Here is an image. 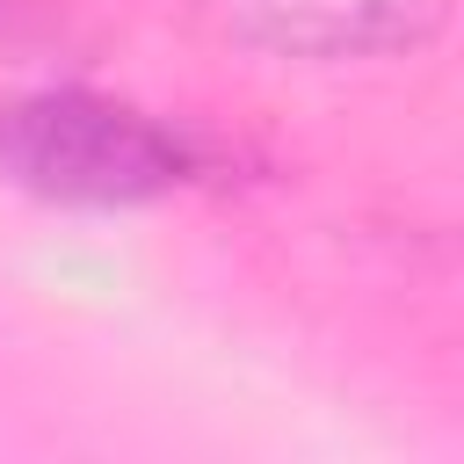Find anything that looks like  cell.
I'll return each mask as SVG.
<instances>
[{
  "instance_id": "6da1fadb",
  "label": "cell",
  "mask_w": 464,
  "mask_h": 464,
  "mask_svg": "<svg viewBox=\"0 0 464 464\" xmlns=\"http://www.w3.org/2000/svg\"><path fill=\"white\" fill-rule=\"evenodd\" d=\"M0 174L44 203H145L188 174V152L130 102L44 87L0 109Z\"/></svg>"
}]
</instances>
